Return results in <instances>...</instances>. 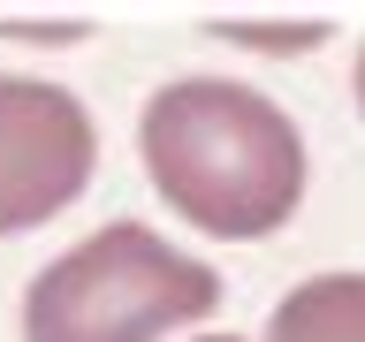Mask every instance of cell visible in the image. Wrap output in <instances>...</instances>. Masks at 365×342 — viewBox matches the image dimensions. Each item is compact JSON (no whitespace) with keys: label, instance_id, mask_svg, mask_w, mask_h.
Segmentation results:
<instances>
[{"label":"cell","instance_id":"6da1fadb","mask_svg":"<svg viewBox=\"0 0 365 342\" xmlns=\"http://www.w3.org/2000/svg\"><path fill=\"white\" fill-rule=\"evenodd\" d=\"M145 175L205 236H267L304 198V145L274 99L228 76H182L145 99Z\"/></svg>","mask_w":365,"mask_h":342},{"label":"cell","instance_id":"7a4b0ae2","mask_svg":"<svg viewBox=\"0 0 365 342\" xmlns=\"http://www.w3.org/2000/svg\"><path fill=\"white\" fill-rule=\"evenodd\" d=\"M213 266L137 221H114L61 251L23 289V342H160L182 319L213 312Z\"/></svg>","mask_w":365,"mask_h":342},{"label":"cell","instance_id":"3957f363","mask_svg":"<svg viewBox=\"0 0 365 342\" xmlns=\"http://www.w3.org/2000/svg\"><path fill=\"white\" fill-rule=\"evenodd\" d=\"M91 175V114L61 84L0 76V236L61 213Z\"/></svg>","mask_w":365,"mask_h":342},{"label":"cell","instance_id":"277c9868","mask_svg":"<svg viewBox=\"0 0 365 342\" xmlns=\"http://www.w3.org/2000/svg\"><path fill=\"white\" fill-rule=\"evenodd\" d=\"M274 342H365V274H319L267 319Z\"/></svg>","mask_w":365,"mask_h":342},{"label":"cell","instance_id":"5b68a950","mask_svg":"<svg viewBox=\"0 0 365 342\" xmlns=\"http://www.w3.org/2000/svg\"><path fill=\"white\" fill-rule=\"evenodd\" d=\"M236 46H319V31H221Z\"/></svg>","mask_w":365,"mask_h":342},{"label":"cell","instance_id":"8992f818","mask_svg":"<svg viewBox=\"0 0 365 342\" xmlns=\"http://www.w3.org/2000/svg\"><path fill=\"white\" fill-rule=\"evenodd\" d=\"M358 107H365V46H358Z\"/></svg>","mask_w":365,"mask_h":342},{"label":"cell","instance_id":"52a82bcc","mask_svg":"<svg viewBox=\"0 0 365 342\" xmlns=\"http://www.w3.org/2000/svg\"><path fill=\"white\" fill-rule=\"evenodd\" d=\"M198 342H236V335H198Z\"/></svg>","mask_w":365,"mask_h":342}]
</instances>
